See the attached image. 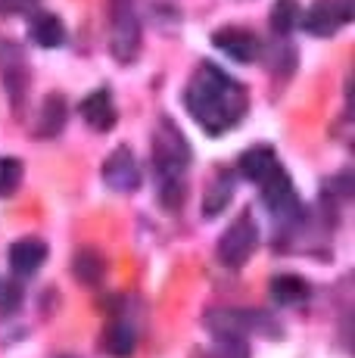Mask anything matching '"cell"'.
<instances>
[{"mask_svg": "<svg viewBox=\"0 0 355 358\" xmlns=\"http://www.w3.org/2000/svg\"><path fill=\"white\" fill-rule=\"evenodd\" d=\"M0 75H3V87L10 94L13 106H22L25 87H29V66H25V57L13 41H0Z\"/></svg>", "mask_w": 355, "mask_h": 358, "instance_id": "obj_6", "label": "cell"}, {"mask_svg": "<svg viewBox=\"0 0 355 358\" xmlns=\"http://www.w3.org/2000/svg\"><path fill=\"white\" fill-rule=\"evenodd\" d=\"M256 246H259V228L249 212H243V215L222 234V240H218V259L228 268H240V265H247V259L256 252Z\"/></svg>", "mask_w": 355, "mask_h": 358, "instance_id": "obj_4", "label": "cell"}, {"mask_svg": "<svg viewBox=\"0 0 355 358\" xmlns=\"http://www.w3.org/2000/svg\"><path fill=\"white\" fill-rule=\"evenodd\" d=\"M262 199H265V206L271 209V215L275 218L290 222V218L299 215L296 190H293V184H290V178H287L284 169H277L268 181H262Z\"/></svg>", "mask_w": 355, "mask_h": 358, "instance_id": "obj_7", "label": "cell"}, {"mask_svg": "<svg viewBox=\"0 0 355 358\" xmlns=\"http://www.w3.org/2000/svg\"><path fill=\"white\" fill-rule=\"evenodd\" d=\"M349 19H352V0H315V3L303 13L299 22L305 25V31L318 34V38H331V34H337L340 25H346Z\"/></svg>", "mask_w": 355, "mask_h": 358, "instance_id": "obj_5", "label": "cell"}, {"mask_svg": "<svg viewBox=\"0 0 355 358\" xmlns=\"http://www.w3.org/2000/svg\"><path fill=\"white\" fill-rule=\"evenodd\" d=\"M271 296L281 306H296V302H303L309 296V284L303 278H296V274H277L271 280Z\"/></svg>", "mask_w": 355, "mask_h": 358, "instance_id": "obj_14", "label": "cell"}, {"mask_svg": "<svg viewBox=\"0 0 355 358\" xmlns=\"http://www.w3.org/2000/svg\"><path fill=\"white\" fill-rule=\"evenodd\" d=\"M19 184H22V162L13 159V156L0 159V196H13Z\"/></svg>", "mask_w": 355, "mask_h": 358, "instance_id": "obj_20", "label": "cell"}, {"mask_svg": "<svg viewBox=\"0 0 355 358\" xmlns=\"http://www.w3.org/2000/svg\"><path fill=\"white\" fill-rule=\"evenodd\" d=\"M212 44L218 47L222 53H228L231 59H237V63H252V59L259 57V38L247 29H240V25H228V29H218L212 34Z\"/></svg>", "mask_w": 355, "mask_h": 358, "instance_id": "obj_9", "label": "cell"}, {"mask_svg": "<svg viewBox=\"0 0 355 358\" xmlns=\"http://www.w3.org/2000/svg\"><path fill=\"white\" fill-rule=\"evenodd\" d=\"M29 34H31V41H35L38 47H44V50H50V47H59L66 41L63 22H59L53 13H38V16H31Z\"/></svg>", "mask_w": 355, "mask_h": 358, "instance_id": "obj_13", "label": "cell"}, {"mask_svg": "<svg viewBox=\"0 0 355 358\" xmlns=\"http://www.w3.org/2000/svg\"><path fill=\"white\" fill-rule=\"evenodd\" d=\"M63 358H69V355H63Z\"/></svg>", "mask_w": 355, "mask_h": 358, "instance_id": "obj_22", "label": "cell"}, {"mask_svg": "<svg viewBox=\"0 0 355 358\" xmlns=\"http://www.w3.org/2000/svg\"><path fill=\"white\" fill-rule=\"evenodd\" d=\"M237 169H240V175L247 178V181L262 184V181H268L277 169H281V162H277V156H275V150L271 147H252V150H247V153L240 156Z\"/></svg>", "mask_w": 355, "mask_h": 358, "instance_id": "obj_10", "label": "cell"}, {"mask_svg": "<svg viewBox=\"0 0 355 358\" xmlns=\"http://www.w3.org/2000/svg\"><path fill=\"white\" fill-rule=\"evenodd\" d=\"M81 119L87 122V128L94 131H109L115 125V106L109 91H94L81 100Z\"/></svg>", "mask_w": 355, "mask_h": 358, "instance_id": "obj_12", "label": "cell"}, {"mask_svg": "<svg viewBox=\"0 0 355 358\" xmlns=\"http://www.w3.org/2000/svg\"><path fill=\"white\" fill-rule=\"evenodd\" d=\"M109 50L119 63H131L140 53V19L134 0H109Z\"/></svg>", "mask_w": 355, "mask_h": 358, "instance_id": "obj_3", "label": "cell"}, {"mask_svg": "<svg viewBox=\"0 0 355 358\" xmlns=\"http://www.w3.org/2000/svg\"><path fill=\"white\" fill-rule=\"evenodd\" d=\"M184 103L209 134H224V131L237 128V122L247 113V91L240 81L231 78L218 66L203 63L187 81Z\"/></svg>", "mask_w": 355, "mask_h": 358, "instance_id": "obj_1", "label": "cell"}, {"mask_svg": "<svg viewBox=\"0 0 355 358\" xmlns=\"http://www.w3.org/2000/svg\"><path fill=\"white\" fill-rule=\"evenodd\" d=\"M103 259H100V252L94 250H78L75 252V278L81 280V284H97L100 278H103Z\"/></svg>", "mask_w": 355, "mask_h": 358, "instance_id": "obj_17", "label": "cell"}, {"mask_svg": "<svg viewBox=\"0 0 355 358\" xmlns=\"http://www.w3.org/2000/svg\"><path fill=\"white\" fill-rule=\"evenodd\" d=\"M187 165H190V147L184 134L168 119L159 122L153 131V171L159 184V199L166 209H178L187 194Z\"/></svg>", "mask_w": 355, "mask_h": 358, "instance_id": "obj_2", "label": "cell"}, {"mask_svg": "<svg viewBox=\"0 0 355 358\" xmlns=\"http://www.w3.org/2000/svg\"><path fill=\"white\" fill-rule=\"evenodd\" d=\"M299 19H303V6H299V0H277V3L271 6V29H275L277 34L293 31L299 25Z\"/></svg>", "mask_w": 355, "mask_h": 358, "instance_id": "obj_16", "label": "cell"}, {"mask_svg": "<svg viewBox=\"0 0 355 358\" xmlns=\"http://www.w3.org/2000/svg\"><path fill=\"white\" fill-rule=\"evenodd\" d=\"M231 190H234V184H231V178H218L212 184V190L206 194V203H203V215H218V212L224 209V206L231 203Z\"/></svg>", "mask_w": 355, "mask_h": 358, "instance_id": "obj_19", "label": "cell"}, {"mask_svg": "<svg viewBox=\"0 0 355 358\" xmlns=\"http://www.w3.org/2000/svg\"><path fill=\"white\" fill-rule=\"evenodd\" d=\"M138 346V336H134V327L125 324V321H115L113 327L106 330V349L115 358H128Z\"/></svg>", "mask_w": 355, "mask_h": 358, "instance_id": "obj_15", "label": "cell"}, {"mask_svg": "<svg viewBox=\"0 0 355 358\" xmlns=\"http://www.w3.org/2000/svg\"><path fill=\"white\" fill-rule=\"evenodd\" d=\"M35 3H41V0H0V10H6V13H25V10H31Z\"/></svg>", "mask_w": 355, "mask_h": 358, "instance_id": "obj_21", "label": "cell"}, {"mask_svg": "<svg viewBox=\"0 0 355 358\" xmlns=\"http://www.w3.org/2000/svg\"><path fill=\"white\" fill-rule=\"evenodd\" d=\"M63 122H66V100L53 94V97H47L44 109H41V125H38V131L44 137H53L59 128H63Z\"/></svg>", "mask_w": 355, "mask_h": 358, "instance_id": "obj_18", "label": "cell"}, {"mask_svg": "<svg viewBox=\"0 0 355 358\" xmlns=\"http://www.w3.org/2000/svg\"><path fill=\"white\" fill-rule=\"evenodd\" d=\"M47 259V246L41 243L38 237H22L13 243L10 250V265L16 274H22V278H29V274H35L41 265H44Z\"/></svg>", "mask_w": 355, "mask_h": 358, "instance_id": "obj_11", "label": "cell"}, {"mask_svg": "<svg viewBox=\"0 0 355 358\" xmlns=\"http://www.w3.org/2000/svg\"><path fill=\"white\" fill-rule=\"evenodd\" d=\"M103 178H106L109 187L119 190V194H131V190H138L140 169H138V159H134L131 150L128 147L115 150V153L103 162Z\"/></svg>", "mask_w": 355, "mask_h": 358, "instance_id": "obj_8", "label": "cell"}]
</instances>
